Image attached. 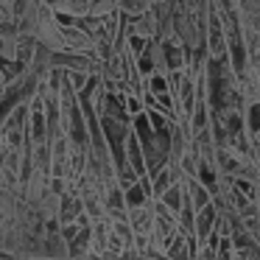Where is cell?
I'll use <instances>...</instances> for the list:
<instances>
[{
  "label": "cell",
  "instance_id": "8992f818",
  "mask_svg": "<svg viewBox=\"0 0 260 260\" xmlns=\"http://www.w3.org/2000/svg\"><path fill=\"white\" fill-rule=\"evenodd\" d=\"M6 20H12V14H9V12H6V9H3V6H0V25H3V23H6Z\"/></svg>",
  "mask_w": 260,
  "mask_h": 260
},
{
  "label": "cell",
  "instance_id": "7a4b0ae2",
  "mask_svg": "<svg viewBox=\"0 0 260 260\" xmlns=\"http://www.w3.org/2000/svg\"><path fill=\"white\" fill-rule=\"evenodd\" d=\"M129 224L135 232H151L154 230V207L151 202L140 204V207H129Z\"/></svg>",
  "mask_w": 260,
  "mask_h": 260
},
{
  "label": "cell",
  "instance_id": "277c9868",
  "mask_svg": "<svg viewBox=\"0 0 260 260\" xmlns=\"http://www.w3.org/2000/svg\"><path fill=\"white\" fill-rule=\"evenodd\" d=\"M159 199H162V202L168 204L171 210H176V213H179L182 204H185V182H182V179H179V182H174V185H171Z\"/></svg>",
  "mask_w": 260,
  "mask_h": 260
},
{
  "label": "cell",
  "instance_id": "5b68a950",
  "mask_svg": "<svg viewBox=\"0 0 260 260\" xmlns=\"http://www.w3.org/2000/svg\"><path fill=\"white\" fill-rule=\"evenodd\" d=\"M120 14H126V17H137V14L148 12L151 9V0H120Z\"/></svg>",
  "mask_w": 260,
  "mask_h": 260
},
{
  "label": "cell",
  "instance_id": "3957f363",
  "mask_svg": "<svg viewBox=\"0 0 260 260\" xmlns=\"http://www.w3.org/2000/svg\"><path fill=\"white\" fill-rule=\"evenodd\" d=\"M123 202H126V210H129V207H140V204L151 202V196L146 193V187L140 182H135V185L123 187Z\"/></svg>",
  "mask_w": 260,
  "mask_h": 260
},
{
  "label": "cell",
  "instance_id": "6da1fadb",
  "mask_svg": "<svg viewBox=\"0 0 260 260\" xmlns=\"http://www.w3.org/2000/svg\"><path fill=\"white\" fill-rule=\"evenodd\" d=\"M182 182H185V202L190 204L193 210H202V207H207V204L213 202V193H210V187L204 185L202 179L187 176V179H182Z\"/></svg>",
  "mask_w": 260,
  "mask_h": 260
}]
</instances>
